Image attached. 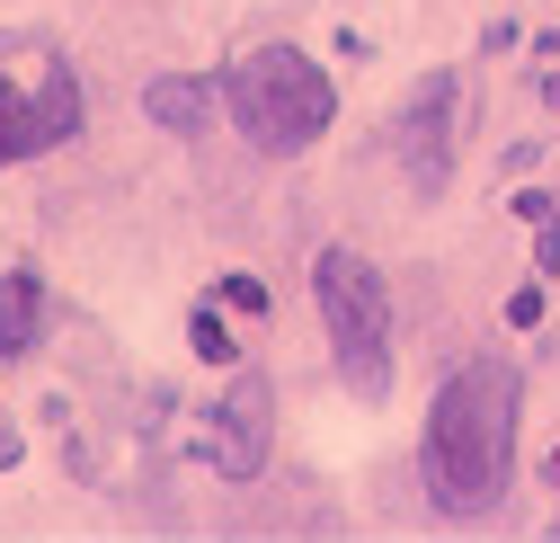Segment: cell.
Here are the masks:
<instances>
[{
	"mask_svg": "<svg viewBox=\"0 0 560 543\" xmlns=\"http://www.w3.org/2000/svg\"><path fill=\"white\" fill-rule=\"evenodd\" d=\"M143 107H152V125H170V134H205V116H214V90H205V81H152Z\"/></svg>",
	"mask_w": 560,
	"mask_h": 543,
	"instance_id": "ba28073f",
	"label": "cell"
},
{
	"mask_svg": "<svg viewBox=\"0 0 560 543\" xmlns=\"http://www.w3.org/2000/svg\"><path fill=\"white\" fill-rule=\"evenodd\" d=\"M214 303H223V312H249V321H258V312H267V286H258V277H232V286H223Z\"/></svg>",
	"mask_w": 560,
	"mask_h": 543,
	"instance_id": "7c38bea8",
	"label": "cell"
},
{
	"mask_svg": "<svg viewBox=\"0 0 560 543\" xmlns=\"http://www.w3.org/2000/svg\"><path fill=\"white\" fill-rule=\"evenodd\" d=\"M508 321H516V330H534V321H542V286H525V294H508Z\"/></svg>",
	"mask_w": 560,
	"mask_h": 543,
	"instance_id": "4fadbf2b",
	"label": "cell"
},
{
	"mask_svg": "<svg viewBox=\"0 0 560 543\" xmlns=\"http://www.w3.org/2000/svg\"><path fill=\"white\" fill-rule=\"evenodd\" d=\"M312 294H320V330H329V357H338L347 392L383 401L392 392V294H383V277L357 250H320Z\"/></svg>",
	"mask_w": 560,
	"mask_h": 543,
	"instance_id": "3957f363",
	"label": "cell"
},
{
	"mask_svg": "<svg viewBox=\"0 0 560 543\" xmlns=\"http://www.w3.org/2000/svg\"><path fill=\"white\" fill-rule=\"evenodd\" d=\"M454 116H463V81L428 72L409 90L400 125H392V152H400V170H409L418 196H445V178H454Z\"/></svg>",
	"mask_w": 560,
	"mask_h": 543,
	"instance_id": "277c9868",
	"label": "cell"
},
{
	"mask_svg": "<svg viewBox=\"0 0 560 543\" xmlns=\"http://www.w3.org/2000/svg\"><path fill=\"white\" fill-rule=\"evenodd\" d=\"M214 463L232 482L267 463V374H232V392L214 401Z\"/></svg>",
	"mask_w": 560,
	"mask_h": 543,
	"instance_id": "5b68a950",
	"label": "cell"
},
{
	"mask_svg": "<svg viewBox=\"0 0 560 543\" xmlns=\"http://www.w3.org/2000/svg\"><path fill=\"white\" fill-rule=\"evenodd\" d=\"M72 125H81L72 62H45V99L27 107V152H54V143H72Z\"/></svg>",
	"mask_w": 560,
	"mask_h": 543,
	"instance_id": "8992f818",
	"label": "cell"
},
{
	"mask_svg": "<svg viewBox=\"0 0 560 543\" xmlns=\"http://www.w3.org/2000/svg\"><path fill=\"white\" fill-rule=\"evenodd\" d=\"M534 62H542V81H551V99H560V36H534Z\"/></svg>",
	"mask_w": 560,
	"mask_h": 543,
	"instance_id": "5bb4252c",
	"label": "cell"
},
{
	"mask_svg": "<svg viewBox=\"0 0 560 543\" xmlns=\"http://www.w3.org/2000/svg\"><path fill=\"white\" fill-rule=\"evenodd\" d=\"M196 357H205V366H232V357H241V338L223 330V312H196Z\"/></svg>",
	"mask_w": 560,
	"mask_h": 543,
	"instance_id": "30bf717a",
	"label": "cell"
},
{
	"mask_svg": "<svg viewBox=\"0 0 560 543\" xmlns=\"http://www.w3.org/2000/svg\"><path fill=\"white\" fill-rule=\"evenodd\" d=\"M516 223L534 232V267H560V215H551V196H516Z\"/></svg>",
	"mask_w": 560,
	"mask_h": 543,
	"instance_id": "9c48e42d",
	"label": "cell"
},
{
	"mask_svg": "<svg viewBox=\"0 0 560 543\" xmlns=\"http://www.w3.org/2000/svg\"><path fill=\"white\" fill-rule=\"evenodd\" d=\"M36 330H45L36 277H0V357H36Z\"/></svg>",
	"mask_w": 560,
	"mask_h": 543,
	"instance_id": "52a82bcc",
	"label": "cell"
},
{
	"mask_svg": "<svg viewBox=\"0 0 560 543\" xmlns=\"http://www.w3.org/2000/svg\"><path fill=\"white\" fill-rule=\"evenodd\" d=\"M223 99H232L241 143L267 152V161L312 152L320 134H329V116H338L329 72H320L312 54H294V45H258V54H241L232 72H223Z\"/></svg>",
	"mask_w": 560,
	"mask_h": 543,
	"instance_id": "7a4b0ae2",
	"label": "cell"
},
{
	"mask_svg": "<svg viewBox=\"0 0 560 543\" xmlns=\"http://www.w3.org/2000/svg\"><path fill=\"white\" fill-rule=\"evenodd\" d=\"M19 454H27V446H19V428H10V419H0V472H10Z\"/></svg>",
	"mask_w": 560,
	"mask_h": 543,
	"instance_id": "9a60e30c",
	"label": "cell"
},
{
	"mask_svg": "<svg viewBox=\"0 0 560 543\" xmlns=\"http://www.w3.org/2000/svg\"><path fill=\"white\" fill-rule=\"evenodd\" d=\"M516 366L508 357H471L463 374H445L436 411H428V446H418V463H428V499L445 517H489L508 499V472H516Z\"/></svg>",
	"mask_w": 560,
	"mask_h": 543,
	"instance_id": "6da1fadb",
	"label": "cell"
},
{
	"mask_svg": "<svg viewBox=\"0 0 560 543\" xmlns=\"http://www.w3.org/2000/svg\"><path fill=\"white\" fill-rule=\"evenodd\" d=\"M542 482H551V490H560V454H551V463H542Z\"/></svg>",
	"mask_w": 560,
	"mask_h": 543,
	"instance_id": "2e32d148",
	"label": "cell"
},
{
	"mask_svg": "<svg viewBox=\"0 0 560 543\" xmlns=\"http://www.w3.org/2000/svg\"><path fill=\"white\" fill-rule=\"evenodd\" d=\"M27 152V107H19V90L0 81V161H19Z\"/></svg>",
	"mask_w": 560,
	"mask_h": 543,
	"instance_id": "8fae6325",
	"label": "cell"
}]
</instances>
